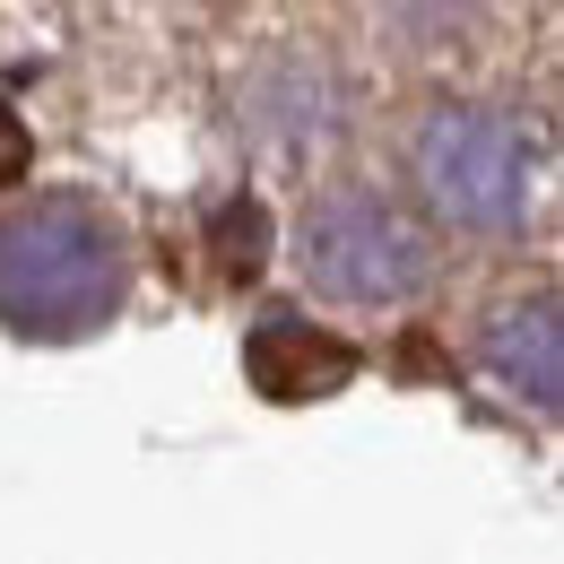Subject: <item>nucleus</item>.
<instances>
[{
  "label": "nucleus",
  "mask_w": 564,
  "mask_h": 564,
  "mask_svg": "<svg viewBox=\"0 0 564 564\" xmlns=\"http://www.w3.org/2000/svg\"><path fill=\"white\" fill-rule=\"evenodd\" d=\"M122 304V235L70 192L0 217V330L78 339Z\"/></svg>",
  "instance_id": "1"
},
{
  "label": "nucleus",
  "mask_w": 564,
  "mask_h": 564,
  "mask_svg": "<svg viewBox=\"0 0 564 564\" xmlns=\"http://www.w3.org/2000/svg\"><path fill=\"white\" fill-rule=\"evenodd\" d=\"M295 243H304V279L322 295H339V304H409L434 279L425 226L400 200H382L373 183H330L304 209Z\"/></svg>",
  "instance_id": "2"
},
{
  "label": "nucleus",
  "mask_w": 564,
  "mask_h": 564,
  "mask_svg": "<svg viewBox=\"0 0 564 564\" xmlns=\"http://www.w3.org/2000/svg\"><path fill=\"white\" fill-rule=\"evenodd\" d=\"M417 183L452 226L503 235V226L530 217L539 148H530L521 122H503L487 105H443V113H425V131H417Z\"/></svg>",
  "instance_id": "3"
},
{
  "label": "nucleus",
  "mask_w": 564,
  "mask_h": 564,
  "mask_svg": "<svg viewBox=\"0 0 564 564\" xmlns=\"http://www.w3.org/2000/svg\"><path fill=\"white\" fill-rule=\"evenodd\" d=\"M243 365H252V382H261L270 400H330L356 373V348L348 339H322V330L295 322V313H261V330L243 339Z\"/></svg>",
  "instance_id": "4"
},
{
  "label": "nucleus",
  "mask_w": 564,
  "mask_h": 564,
  "mask_svg": "<svg viewBox=\"0 0 564 564\" xmlns=\"http://www.w3.org/2000/svg\"><path fill=\"white\" fill-rule=\"evenodd\" d=\"M487 373L512 391V400H530L539 417L564 400V330H556V304H503L487 322Z\"/></svg>",
  "instance_id": "5"
},
{
  "label": "nucleus",
  "mask_w": 564,
  "mask_h": 564,
  "mask_svg": "<svg viewBox=\"0 0 564 564\" xmlns=\"http://www.w3.org/2000/svg\"><path fill=\"white\" fill-rule=\"evenodd\" d=\"M18 165H26V131H18V113L0 105V183H18Z\"/></svg>",
  "instance_id": "6"
}]
</instances>
